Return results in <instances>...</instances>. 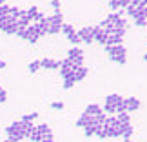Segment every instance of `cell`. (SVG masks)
Returning <instances> with one entry per match:
<instances>
[{"label":"cell","instance_id":"1","mask_svg":"<svg viewBox=\"0 0 147 142\" xmlns=\"http://www.w3.org/2000/svg\"><path fill=\"white\" fill-rule=\"evenodd\" d=\"M24 126H26V124L22 122V120H15L13 124H9V126L5 128L4 131H5V135H7V137H15L16 140L22 142V140L26 139V135H24Z\"/></svg>","mask_w":147,"mask_h":142},{"label":"cell","instance_id":"2","mask_svg":"<svg viewBox=\"0 0 147 142\" xmlns=\"http://www.w3.org/2000/svg\"><path fill=\"white\" fill-rule=\"evenodd\" d=\"M60 77L64 78H73L75 80V69H73V62H71V58H64V60H60ZM76 82V80H75Z\"/></svg>","mask_w":147,"mask_h":142},{"label":"cell","instance_id":"3","mask_svg":"<svg viewBox=\"0 0 147 142\" xmlns=\"http://www.w3.org/2000/svg\"><path fill=\"white\" fill-rule=\"evenodd\" d=\"M78 33V37H80V40L84 44H94V35H93V29H91V26H86V27H80V29L76 31Z\"/></svg>","mask_w":147,"mask_h":142},{"label":"cell","instance_id":"4","mask_svg":"<svg viewBox=\"0 0 147 142\" xmlns=\"http://www.w3.org/2000/svg\"><path fill=\"white\" fill-rule=\"evenodd\" d=\"M40 64L44 69H51V71H58L60 69V60H53V58H49V56H46V58H42L40 60Z\"/></svg>","mask_w":147,"mask_h":142},{"label":"cell","instance_id":"5","mask_svg":"<svg viewBox=\"0 0 147 142\" xmlns=\"http://www.w3.org/2000/svg\"><path fill=\"white\" fill-rule=\"evenodd\" d=\"M107 55H120V56H125L127 55V49L123 44H118V46H104Z\"/></svg>","mask_w":147,"mask_h":142},{"label":"cell","instance_id":"6","mask_svg":"<svg viewBox=\"0 0 147 142\" xmlns=\"http://www.w3.org/2000/svg\"><path fill=\"white\" fill-rule=\"evenodd\" d=\"M127 104V113H133V111H138L140 106H142V102H140V99H136V96H127V99H123Z\"/></svg>","mask_w":147,"mask_h":142},{"label":"cell","instance_id":"7","mask_svg":"<svg viewBox=\"0 0 147 142\" xmlns=\"http://www.w3.org/2000/svg\"><path fill=\"white\" fill-rule=\"evenodd\" d=\"M36 24H38V27H40V35H42V37L49 35V29H51V20H49V16H46L42 22H36Z\"/></svg>","mask_w":147,"mask_h":142},{"label":"cell","instance_id":"8","mask_svg":"<svg viewBox=\"0 0 147 142\" xmlns=\"http://www.w3.org/2000/svg\"><path fill=\"white\" fill-rule=\"evenodd\" d=\"M87 124H93V117H91V115H87V113L84 111L82 115H80V118L76 120V128H86Z\"/></svg>","mask_w":147,"mask_h":142},{"label":"cell","instance_id":"9","mask_svg":"<svg viewBox=\"0 0 147 142\" xmlns=\"http://www.w3.org/2000/svg\"><path fill=\"white\" fill-rule=\"evenodd\" d=\"M122 100H123V96H120V95H116V93H111V95H107V96H105V102H104V104L118 106V104H120Z\"/></svg>","mask_w":147,"mask_h":142},{"label":"cell","instance_id":"10","mask_svg":"<svg viewBox=\"0 0 147 142\" xmlns=\"http://www.w3.org/2000/svg\"><path fill=\"white\" fill-rule=\"evenodd\" d=\"M107 40H109V35H107V33H105L104 29H100V31L96 33V35H94V42L100 44V46H105Z\"/></svg>","mask_w":147,"mask_h":142},{"label":"cell","instance_id":"11","mask_svg":"<svg viewBox=\"0 0 147 142\" xmlns=\"http://www.w3.org/2000/svg\"><path fill=\"white\" fill-rule=\"evenodd\" d=\"M105 131H107V137H111V139H118V137H122V126H115V128H104Z\"/></svg>","mask_w":147,"mask_h":142},{"label":"cell","instance_id":"12","mask_svg":"<svg viewBox=\"0 0 147 142\" xmlns=\"http://www.w3.org/2000/svg\"><path fill=\"white\" fill-rule=\"evenodd\" d=\"M86 113H87V115H91V117H96V115H100V113H104V109H102L98 104H89L86 107Z\"/></svg>","mask_w":147,"mask_h":142},{"label":"cell","instance_id":"13","mask_svg":"<svg viewBox=\"0 0 147 142\" xmlns=\"http://www.w3.org/2000/svg\"><path fill=\"white\" fill-rule=\"evenodd\" d=\"M78 56H84V51L78 48V46H73L69 51H67V58L75 60V58H78Z\"/></svg>","mask_w":147,"mask_h":142},{"label":"cell","instance_id":"14","mask_svg":"<svg viewBox=\"0 0 147 142\" xmlns=\"http://www.w3.org/2000/svg\"><path fill=\"white\" fill-rule=\"evenodd\" d=\"M87 73H89V69H87V67H86V66H82V67H78V69H76V73H75V80H76V82H82V80H84V78H86V77H87Z\"/></svg>","mask_w":147,"mask_h":142},{"label":"cell","instance_id":"15","mask_svg":"<svg viewBox=\"0 0 147 142\" xmlns=\"http://www.w3.org/2000/svg\"><path fill=\"white\" fill-rule=\"evenodd\" d=\"M116 120H118V124L120 126H125V124H131V115L125 111V113H118L116 115Z\"/></svg>","mask_w":147,"mask_h":142},{"label":"cell","instance_id":"16","mask_svg":"<svg viewBox=\"0 0 147 142\" xmlns=\"http://www.w3.org/2000/svg\"><path fill=\"white\" fill-rule=\"evenodd\" d=\"M49 20H51V26H62L64 24V15L62 13H53L49 16Z\"/></svg>","mask_w":147,"mask_h":142},{"label":"cell","instance_id":"17","mask_svg":"<svg viewBox=\"0 0 147 142\" xmlns=\"http://www.w3.org/2000/svg\"><path fill=\"white\" fill-rule=\"evenodd\" d=\"M133 131H134V128H133V124H125V126H122V137L129 140L133 137Z\"/></svg>","mask_w":147,"mask_h":142},{"label":"cell","instance_id":"18","mask_svg":"<svg viewBox=\"0 0 147 142\" xmlns=\"http://www.w3.org/2000/svg\"><path fill=\"white\" fill-rule=\"evenodd\" d=\"M67 40H69L71 44H73V46H78V44H80L82 40H80V37H78V33L76 31H71V33H67Z\"/></svg>","mask_w":147,"mask_h":142},{"label":"cell","instance_id":"19","mask_svg":"<svg viewBox=\"0 0 147 142\" xmlns=\"http://www.w3.org/2000/svg\"><path fill=\"white\" fill-rule=\"evenodd\" d=\"M11 22H15V18H11L9 15L7 16H2V18H0V31L5 33V29H7V26L11 24Z\"/></svg>","mask_w":147,"mask_h":142},{"label":"cell","instance_id":"20","mask_svg":"<svg viewBox=\"0 0 147 142\" xmlns=\"http://www.w3.org/2000/svg\"><path fill=\"white\" fill-rule=\"evenodd\" d=\"M40 67H42V64H40V60H31V62H29V66H27V69H29V73H31V75H33V73L40 71Z\"/></svg>","mask_w":147,"mask_h":142},{"label":"cell","instance_id":"21","mask_svg":"<svg viewBox=\"0 0 147 142\" xmlns=\"http://www.w3.org/2000/svg\"><path fill=\"white\" fill-rule=\"evenodd\" d=\"M38 128V133L42 135V137H46V135H53V131H51V128H49V124H40V126H36Z\"/></svg>","mask_w":147,"mask_h":142},{"label":"cell","instance_id":"22","mask_svg":"<svg viewBox=\"0 0 147 142\" xmlns=\"http://www.w3.org/2000/svg\"><path fill=\"white\" fill-rule=\"evenodd\" d=\"M109 60L111 62H116V64H120V66H123L127 62V56H120V55H109Z\"/></svg>","mask_w":147,"mask_h":142},{"label":"cell","instance_id":"23","mask_svg":"<svg viewBox=\"0 0 147 142\" xmlns=\"http://www.w3.org/2000/svg\"><path fill=\"white\" fill-rule=\"evenodd\" d=\"M36 118H38V113H36V111H33V113H27V115H24V117L20 118V120H22V122H35Z\"/></svg>","mask_w":147,"mask_h":142},{"label":"cell","instance_id":"24","mask_svg":"<svg viewBox=\"0 0 147 142\" xmlns=\"http://www.w3.org/2000/svg\"><path fill=\"white\" fill-rule=\"evenodd\" d=\"M22 15H24V11L18 9V7H11L9 9V16H11V18H15V20H18Z\"/></svg>","mask_w":147,"mask_h":142},{"label":"cell","instance_id":"25","mask_svg":"<svg viewBox=\"0 0 147 142\" xmlns=\"http://www.w3.org/2000/svg\"><path fill=\"white\" fill-rule=\"evenodd\" d=\"M94 133H96V128H94V124H87V126L84 128V135H86V137H93Z\"/></svg>","mask_w":147,"mask_h":142},{"label":"cell","instance_id":"26","mask_svg":"<svg viewBox=\"0 0 147 142\" xmlns=\"http://www.w3.org/2000/svg\"><path fill=\"white\" fill-rule=\"evenodd\" d=\"M109 9L115 11V13H116V11H120L122 9V2H120V0H109Z\"/></svg>","mask_w":147,"mask_h":142},{"label":"cell","instance_id":"27","mask_svg":"<svg viewBox=\"0 0 147 142\" xmlns=\"http://www.w3.org/2000/svg\"><path fill=\"white\" fill-rule=\"evenodd\" d=\"M36 13H38V7H36V5H31V7L26 11V16H27V18H31V20H33V18L36 16Z\"/></svg>","mask_w":147,"mask_h":142},{"label":"cell","instance_id":"28","mask_svg":"<svg viewBox=\"0 0 147 142\" xmlns=\"http://www.w3.org/2000/svg\"><path fill=\"white\" fill-rule=\"evenodd\" d=\"M51 7H53V13H62V4L60 0H51Z\"/></svg>","mask_w":147,"mask_h":142},{"label":"cell","instance_id":"29","mask_svg":"<svg viewBox=\"0 0 147 142\" xmlns=\"http://www.w3.org/2000/svg\"><path fill=\"white\" fill-rule=\"evenodd\" d=\"M16 37L22 38V40H27V27H18V31H16Z\"/></svg>","mask_w":147,"mask_h":142},{"label":"cell","instance_id":"30","mask_svg":"<svg viewBox=\"0 0 147 142\" xmlns=\"http://www.w3.org/2000/svg\"><path fill=\"white\" fill-rule=\"evenodd\" d=\"M40 139H42V135L38 133V128H36L35 131L31 133V137H29V140H31V142H40Z\"/></svg>","mask_w":147,"mask_h":142},{"label":"cell","instance_id":"31","mask_svg":"<svg viewBox=\"0 0 147 142\" xmlns=\"http://www.w3.org/2000/svg\"><path fill=\"white\" fill-rule=\"evenodd\" d=\"M125 111H127V104H125V100H122L120 104L116 106V115L118 113H125Z\"/></svg>","mask_w":147,"mask_h":142},{"label":"cell","instance_id":"32","mask_svg":"<svg viewBox=\"0 0 147 142\" xmlns=\"http://www.w3.org/2000/svg\"><path fill=\"white\" fill-rule=\"evenodd\" d=\"M9 5L7 4H4V5H0V18H2V16H7L9 15Z\"/></svg>","mask_w":147,"mask_h":142},{"label":"cell","instance_id":"33","mask_svg":"<svg viewBox=\"0 0 147 142\" xmlns=\"http://www.w3.org/2000/svg\"><path fill=\"white\" fill-rule=\"evenodd\" d=\"M64 89H71V88H75V80L73 78H65L64 80V86H62Z\"/></svg>","mask_w":147,"mask_h":142},{"label":"cell","instance_id":"34","mask_svg":"<svg viewBox=\"0 0 147 142\" xmlns=\"http://www.w3.org/2000/svg\"><path fill=\"white\" fill-rule=\"evenodd\" d=\"M94 135H96V137H98L100 140H104V139H107V131H105L104 128H100V129H96V133H94Z\"/></svg>","mask_w":147,"mask_h":142},{"label":"cell","instance_id":"35","mask_svg":"<svg viewBox=\"0 0 147 142\" xmlns=\"http://www.w3.org/2000/svg\"><path fill=\"white\" fill-rule=\"evenodd\" d=\"M5 102H7V91L0 88V104H5Z\"/></svg>","mask_w":147,"mask_h":142},{"label":"cell","instance_id":"36","mask_svg":"<svg viewBox=\"0 0 147 142\" xmlns=\"http://www.w3.org/2000/svg\"><path fill=\"white\" fill-rule=\"evenodd\" d=\"M71 31H75V27L69 26V24H62V33L64 35H67V33H71Z\"/></svg>","mask_w":147,"mask_h":142},{"label":"cell","instance_id":"37","mask_svg":"<svg viewBox=\"0 0 147 142\" xmlns=\"http://www.w3.org/2000/svg\"><path fill=\"white\" fill-rule=\"evenodd\" d=\"M134 26L136 27H145L147 26V18H136L134 20Z\"/></svg>","mask_w":147,"mask_h":142},{"label":"cell","instance_id":"38","mask_svg":"<svg viewBox=\"0 0 147 142\" xmlns=\"http://www.w3.org/2000/svg\"><path fill=\"white\" fill-rule=\"evenodd\" d=\"M60 31H62V26H51V29H49V35H58Z\"/></svg>","mask_w":147,"mask_h":142},{"label":"cell","instance_id":"39","mask_svg":"<svg viewBox=\"0 0 147 142\" xmlns=\"http://www.w3.org/2000/svg\"><path fill=\"white\" fill-rule=\"evenodd\" d=\"M51 107H53V109H56V111H62V109H64V102H53V104H51Z\"/></svg>","mask_w":147,"mask_h":142},{"label":"cell","instance_id":"40","mask_svg":"<svg viewBox=\"0 0 147 142\" xmlns=\"http://www.w3.org/2000/svg\"><path fill=\"white\" fill-rule=\"evenodd\" d=\"M44 18H46V15H44V13H40V11H38V13H36V16H35V18H33V20H35V24H36V22H42Z\"/></svg>","mask_w":147,"mask_h":142},{"label":"cell","instance_id":"41","mask_svg":"<svg viewBox=\"0 0 147 142\" xmlns=\"http://www.w3.org/2000/svg\"><path fill=\"white\" fill-rule=\"evenodd\" d=\"M40 142H55V139H53V135H46V137L40 139Z\"/></svg>","mask_w":147,"mask_h":142},{"label":"cell","instance_id":"42","mask_svg":"<svg viewBox=\"0 0 147 142\" xmlns=\"http://www.w3.org/2000/svg\"><path fill=\"white\" fill-rule=\"evenodd\" d=\"M4 142H20V140H16L15 137H7V139H5Z\"/></svg>","mask_w":147,"mask_h":142},{"label":"cell","instance_id":"43","mask_svg":"<svg viewBox=\"0 0 147 142\" xmlns=\"http://www.w3.org/2000/svg\"><path fill=\"white\" fill-rule=\"evenodd\" d=\"M2 69H5V62H4V60H0V71H2Z\"/></svg>","mask_w":147,"mask_h":142},{"label":"cell","instance_id":"44","mask_svg":"<svg viewBox=\"0 0 147 142\" xmlns=\"http://www.w3.org/2000/svg\"><path fill=\"white\" fill-rule=\"evenodd\" d=\"M144 60L147 62V51H145V53H144Z\"/></svg>","mask_w":147,"mask_h":142},{"label":"cell","instance_id":"45","mask_svg":"<svg viewBox=\"0 0 147 142\" xmlns=\"http://www.w3.org/2000/svg\"><path fill=\"white\" fill-rule=\"evenodd\" d=\"M5 4V0H0V5H4Z\"/></svg>","mask_w":147,"mask_h":142},{"label":"cell","instance_id":"46","mask_svg":"<svg viewBox=\"0 0 147 142\" xmlns=\"http://www.w3.org/2000/svg\"><path fill=\"white\" fill-rule=\"evenodd\" d=\"M125 142H133V140H131V139H129V140H125Z\"/></svg>","mask_w":147,"mask_h":142},{"label":"cell","instance_id":"47","mask_svg":"<svg viewBox=\"0 0 147 142\" xmlns=\"http://www.w3.org/2000/svg\"><path fill=\"white\" fill-rule=\"evenodd\" d=\"M145 9H147V7H145Z\"/></svg>","mask_w":147,"mask_h":142}]
</instances>
